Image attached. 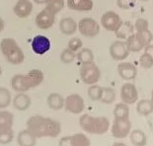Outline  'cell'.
Listing matches in <instances>:
<instances>
[{"instance_id":"1","label":"cell","mask_w":153,"mask_h":146,"mask_svg":"<svg viewBox=\"0 0 153 146\" xmlns=\"http://www.w3.org/2000/svg\"><path fill=\"white\" fill-rule=\"evenodd\" d=\"M27 129L37 138L56 137L61 132V125L51 118L37 115L27 121Z\"/></svg>"},{"instance_id":"2","label":"cell","mask_w":153,"mask_h":146,"mask_svg":"<svg viewBox=\"0 0 153 146\" xmlns=\"http://www.w3.org/2000/svg\"><path fill=\"white\" fill-rule=\"evenodd\" d=\"M79 125L87 133L102 135L110 129L111 122L106 116H94L84 113L79 119Z\"/></svg>"},{"instance_id":"3","label":"cell","mask_w":153,"mask_h":146,"mask_svg":"<svg viewBox=\"0 0 153 146\" xmlns=\"http://www.w3.org/2000/svg\"><path fill=\"white\" fill-rule=\"evenodd\" d=\"M0 50L8 62L13 65H19L24 62L25 53L14 39H3L0 43Z\"/></svg>"},{"instance_id":"4","label":"cell","mask_w":153,"mask_h":146,"mask_svg":"<svg viewBox=\"0 0 153 146\" xmlns=\"http://www.w3.org/2000/svg\"><path fill=\"white\" fill-rule=\"evenodd\" d=\"M79 75L83 83L87 85H93L96 84L101 78L100 68L94 62L81 64L79 69Z\"/></svg>"},{"instance_id":"5","label":"cell","mask_w":153,"mask_h":146,"mask_svg":"<svg viewBox=\"0 0 153 146\" xmlns=\"http://www.w3.org/2000/svg\"><path fill=\"white\" fill-rule=\"evenodd\" d=\"M78 31L86 38H95L100 32V25L95 19L85 17L78 22Z\"/></svg>"},{"instance_id":"6","label":"cell","mask_w":153,"mask_h":146,"mask_svg":"<svg viewBox=\"0 0 153 146\" xmlns=\"http://www.w3.org/2000/svg\"><path fill=\"white\" fill-rule=\"evenodd\" d=\"M131 131V122L129 119H115L111 126V132L114 137L126 138Z\"/></svg>"},{"instance_id":"7","label":"cell","mask_w":153,"mask_h":146,"mask_svg":"<svg viewBox=\"0 0 153 146\" xmlns=\"http://www.w3.org/2000/svg\"><path fill=\"white\" fill-rule=\"evenodd\" d=\"M64 109L68 113L79 115L85 109V103L79 94H70L64 99Z\"/></svg>"},{"instance_id":"8","label":"cell","mask_w":153,"mask_h":146,"mask_svg":"<svg viewBox=\"0 0 153 146\" xmlns=\"http://www.w3.org/2000/svg\"><path fill=\"white\" fill-rule=\"evenodd\" d=\"M55 22V14L50 9L45 7L36 16L35 23L36 26L41 30H48L53 26Z\"/></svg>"},{"instance_id":"9","label":"cell","mask_w":153,"mask_h":146,"mask_svg":"<svg viewBox=\"0 0 153 146\" xmlns=\"http://www.w3.org/2000/svg\"><path fill=\"white\" fill-rule=\"evenodd\" d=\"M122 22L119 14L114 11H107L101 17V24L108 32H115L120 26Z\"/></svg>"},{"instance_id":"10","label":"cell","mask_w":153,"mask_h":146,"mask_svg":"<svg viewBox=\"0 0 153 146\" xmlns=\"http://www.w3.org/2000/svg\"><path fill=\"white\" fill-rule=\"evenodd\" d=\"M110 56L114 60L123 61L128 58L131 51L128 50L126 43L123 41H116L110 45Z\"/></svg>"},{"instance_id":"11","label":"cell","mask_w":153,"mask_h":146,"mask_svg":"<svg viewBox=\"0 0 153 146\" xmlns=\"http://www.w3.org/2000/svg\"><path fill=\"white\" fill-rule=\"evenodd\" d=\"M51 47V40L44 35H37L32 40L31 47L33 51L38 56H44L48 51H50Z\"/></svg>"},{"instance_id":"12","label":"cell","mask_w":153,"mask_h":146,"mask_svg":"<svg viewBox=\"0 0 153 146\" xmlns=\"http://www.w3.org/2000/svg\"><path fill=\"white\" fill-rule=\"evenodd\" d=\"M120 98L126 105H133L138 101V92L134 84L125 83L120 88Z\"/></svg>"},{"instance_id":"13","label":"cell","mask_w":153,"mask_h":146,"mask_svg":"<svg viewBox=\"0 0 153 146\" xmlns=\"http://www.w3.org/2000/svg\"><path fill=\"white\" fill-rule=\"evenodd\" d=\"M33 2L31 0H17L13 6V12L20 19H26L33 12Z\"/></svg>"},{"instance_id":"14","label":"cell","mask_w":153,"mask_h":146,"mask_svg":"<svg viewBox=\"0 0 153 146\" xmlns=\"http://www.w3.org/2000/svg\"><path fill=\"white\" fill-rule=\"evenodd\" d=\"M117 70H118L119 75L122 77L123 80L131 81L134 80L137 76V69L134 64L131 62H120L117 66Z\"/></svg>"},{"instance_id":"15","label":"cell","mask_w":153,"mask_h":146,"mask_svg":"<svg viewBox=\"0 0 153 146\" xmlns=\"http://www.w3.org/2000/svg\"><path fill=\"white\" fill-rule=\"evenodd\" d=\"M68 9L73 11L88 12L93 9V0H66Z\"/></svg>"},{"instance_id":"16","label":"cell","mask_w":153,"mask_h":146,"mask_svg":"<svg viewBox=\"0 0 153 146\" xmlns=\"http://www.w3.org/2000/svg\"><path fill=\"white\" fill-rule=\"evenodd\" d=\"M12 104L17 111L23 112V111H27V110L30 108V106L32 104V100L30 98V96L27 95L25 92H22V93H18L17 95L13 98Z\"/></svg>"},{"instance_id":"17","label":"cell","mask_w":153,"mask_h":146,"mask_svg":"<svg viewBox=\"0 0 153 146\" xmlns=\"http://www.w3.org/2000/svg\"><path fill=\"white\" fill-rule=\"evenodd\" d=\"M59 30L63 35L72 36L78 30V23L70 17H64L59 21Z\"/></svg>"},{"instance_id":"18","label":"cell","mask_w":153,"mask_h":146,"mask_svg":"<svg viewBox=\"0 0 153 146\" xmlns=\"http://www.w3.org/2000/svg\"><path fill=\"white\" fill-rule=\"evenodd\" d=\"M11 87L18 93L27 92L28 90H30L28 80L24 74H16L13 76L11 79Z\"/></svg>"},{"instance_id":"19","label":"cell","mask_w":153,"mask_h":146,"mask_svg":"<svg viewBox=\"0 0 153 146\" xmlns=\"http://www.w3.org/2000/svg\"><path fill=\"white\" fill-rule=\"evenodd\" d=\"M25 75H26V78L28 80L30 89L36 88V87H38L39 85H41L45 79L43 71L41 69H37V68L30 70L27 74H25Z\"/></svg>"},{"instance_id":"20","label":"cell","mask_w":153,"mask_h":146,"mask_svg":"<svg viewBox=\"0 0 153 146\" xmlns=\"http://www.w3.org/2000/svg\"><path fill=\"white\" fill-rule=\"evenodd\" d=\"M37 139L38 138L28 129H24L17 135V143L19 146H35L37 144Z\"/></svg>"},{"instance_id":"21","label":"cell","mask_w":153,"mask_h":146,"mask_svg":"<svg viewBox=\"0 0 153 146\" xmlns=\"http://www.w3.org/2000/svg\"><path fill=\"white\" fill-rule=\"evenodd\" d=\"M48 108L53 111H59L64 108V98L59 93H51L47 98Z\"/></svg>"},{"instance_id":"22","label":"cell","mask_w":153,"mask_h":146,"mask_svg":"<svg viewBox=\"0 0 153 146\" xmlns=\"http://www.w3.org/2000/svg\"><path fill=\"white\" fill-rule=\"evenodd\" d=\"M126 45L129 51L132 53H138L141 50L145 47V44H143V42L141 41V39L138 37L136 33H132L129 37L126 39Z\"/></svg>"},{"instance_id":"23","label":"cell","mask_w":153,"mask_h":146,"mask_svg":"<svg viewBox=\"0 0 153 146\" xmlns=\"http://www.w3.org/2000/svg\"><path fill=\"white\" fill-rule=\"evenodd\" d=\"M133 31L134 27L131 22H122L120 27L115 31V35L120 40H126L133 33Z\"/></svg>"},{"instance_id":"24","label":"cell","mask_w":153,"mask_h":146,"mask_svg":"<svg viewBox=\"0 0 153 146\" xmlns=\"http://www.w3.org/2000/svg\"><path fill=\"white\" fill-rule=\"evenodd\" d=\"M129 139L133 146H145L147 143V136L141 129H134L131 131Z\"/></svg>"},{"instance_id":"25","label":"cell","mask_w":153,"mask_h":146,"mask_svg":"<svg viewBox=\"0 0 153 146\" xmlns=\"http://www.w3.org/2000/svg\"><path fill=\"white\" fill-rule=\"evenodd\" d=\"M14 124V116L9 111H0V130L9 129L13 127Z\"/></svg>"},{"instance_id":"26","label":"cell","mask_w":153,"mask_h":146,"mask_svg":"<svg viewBox=\"0 0 153 146\" xmlns=\"http://www.w3.org/2000/svg\"><path fill=\"white\" fill-rule=\"evenodd\" d=\"M76 58L81 64L94 62V54L90 48L82 47L76 53Z\"/></svg>"},{"instance_id":"27","label":"cell","mask_w":153,"mask_h":146,"mask_svg":"<svg viewBox=\"0 0 153 146\" xmlns=\"http://www.w3.org/2000/svg\"><path fill=\"white\" fill-rule=\"evenodd\" d=\"M136 111L140 116H149L153 113V103L151 100H140L136 105Z\"/></svg>"},{"instance_id":"28","label":"cell","mask_w":153,"mask_h":146,"mask_svg":"<svg viewBox=\"0 0 153 146\" xmlns=\"http://www.w3.org/2000/svg\"><path fill=\"white\" fill-rule=\"evenodd\" d=\"M114 116L115 119H129L128 105L125 103L117 104L114 108Z\"/></svg>"},{"instance_id":"29","label":"cell","mask_w":153,"mask_h":146,"mask_svg":"<svg viewBox=\"0 0 153 146\" xmlns=\"http://www.w3.org/2000/svg\"><path fill=\"white\" fill-rule=\"evenodd\" d=\"M12 103V95L9 89L0 87V110H4Z\"/></svg>"},{"instance_id":"30","label":"cell","mask_w":153,"mask_h":146,"mask_svg":"<svg viewBox=\"0 0 153 146\" xmlns=\"http://www.w3.org/2000/svg\"><path fill=\"white\" fill-rule=\"evenodd\" d=\"M70 141L72 146H91V141L84 133H75L70 135Z\"/></svg>"},{"instance_id":"31","label":"cell","mask_w":153,"mask_h":146,"mask_svg":"<svg viewBox=\"0 0 153 146\" xmlns=\"http://www.w3.org/2000/svg\"><path fill=\"white\" fill-rule=\"evenodd\" d=\"M102 93H103V87L97 85V84H93V85H90V87H88L87 94L88 97L92 101H100Z\"/></svg>"},{"instance_id":"32","label":"cell","mask_w":153,"mask_h":146,"mask_svg":"<svg viewBox=\"0 0 153 146\" xmlns=\"http://www.w3.org/2000/svg\"><path fill=\"white\" fill-rule=\"evenodd\" d=\"M115 99H116V93L114 89L110 88V87H104L100 102H102L103 104H112L115 101Z\"/></svg>"},{"instance_id":"33","label":"cell","mask_w":153,"mask_h":146,"mask_svg":"<svg viewBox=\"0 0 153 146\" xmlns=\"http://www.w3.org/2000/svg\"><path fill=\"white\" fill-rule=\"evenodd\" d=\"M45 7L56 15L64 8V0H48Z\"/></svg>"},{"instance_id":"34","label":"cell","mask_w":153,"mask_h":146,"mask_svg":"<svg viewBox=\"0 0 153 146\" xmlns=\"http://www.w3.org/2000/svg\"><path fill=\"white\" fill-rule=\"evenodd\" d=\"M76 58V53H74L73 50H71L70 48H64L60 53V60L61 62L64 64H69L73 62Z\"/></svg>"},{"instance_id":"35","label":"cell","mask_w":153,"mask_h":146,"mask_svg":"<svg viewBox=\"0 0 153 146\" xmlns=\"http://www.w3.org/2000/svg\"><path fill=\"white\" fill-rule=\"evenodd\" d=\"M14 139V130L13 128L0 130V144H9Z\"/></svg>"},{"instance_id":"36","label":"cell","mask_w":153,"mask_h":146,"mask_svg":"<svg viewBox=\"0 0 153 146\" xmlns=\"http://www.w3.org/2000/svg\"><path fill=\"white\" fill-rule=\"evenodd\" d=\"M139 64L144 69H150L153 67V58L150 54L144 51L143 54H141L140 57H139Z\"/></svg>"},{"instance_id":"37","label":"cell","mask_w":153,"mask_h":146,"mask_svg":"<svg viewBox=\"0 0 153 146\" xmlns=\"http://www.w3.org/2000/svg\"><path fill=\"white\" fill-rule=\"evenodd\" d=\"M83 42L79 38H72L71 40H69L67 44V47L70 48L71 50H73L74 53H77L78 50L82 48Z\"/></svg>"},{"instance_id":"38","label":"cell","mask_w":153,"mask_h":146,"mask_svg":"<svg viewBox=\"0 0 153 146\" xmlns=\"http://www.w3.org/2000/svg\"><path fill=\"white\" fill-rule=\"evenodd\" d=\"M136 0H117V5L120 9L123 10H128L135 6Z\"/></svg>"},{"instance_id":"39","label":"cell","mask_w":153,"mask_h":146,"mask_svg":"<svg viewBox=\"0 0 153 146\" xmlns=\"http://www.w3.org/2000/svg\"><path fill=\"white\" fill-rule=\"evenodd\" d=\"M133 27H134V30L136 32L148 30V22L143 18H138L137 20L135 21Z\"/></svg>"},{"instance_id":"40","label":"cell","mask_w":153,"mask_h":146,"mask_svg":"<svg viewBox=\"0 0 153 146\" xmlns=\"http://www.w3.org/2000/svg\"><path fill=\"white\" fill-rule=\"evenodd\" d=\"M59 146H72L70 141V135L63 136L62 138L59 140Z\"/></svg>"},{"instance_id":"41","label":"cell","mask_w":153,"mask_h":146,"mask_svg":"<svg viewBox=\"0 0 153 146\" xmlns=\"http://www.w3.org/2000/svg\"><path fill=\"white\" fill-rule=\"evenodd\" d=\"M144 51L145 53H147L148 54H150L151 57L153 58V44H148L146 45V47H144Z\"/></svg>"},{"instance_id":"42","label":"cell","mask_w":153,"mask_h":146,"mask_svg":"<svg viewBox=\"0 0 153 146\" xmlns=\"http://www.w3.org/2000/svg\"><path fill=\"white\" fill-rule=\"evenodd\" d=\"M4 28H5V22L1 17H0V33H2L3 30H4Z\"/></svg>"},{"instance_id":"43","label":"cell","mask_w":153,"mask_h":146,"mask_svg":"<svg viewBox=\"0 0 153 146\" xmlns=\"http://www.w3.org/2000/svg\"><path fill=\"white\" fill-rule=\"evenodd\" d=\"M48 0H33V2L37 3V4H45Z\"/></svg>"},{"instance_id":"44","label":"cell","mask_w":153,"mask_h":146,"mask_svg":"<svg viewBox=\"0 0 153 146\" xmlns=\"http://www.w3.org/2000/svg\"><path fill=\"white\" fill-rule=\"evenodd\" d=\"M112 146H126L125 143H123V142H115Z\"/></svg>"},{"instance_id":"45","label":"cell","mask_w":153,"mask_h":146,"mask_svg":"<svg viewBox=\"0 0 153 146\" xmlns=\"http://www.w3.org/2000/svg\"><path fill=\"white\" fill-rule=\"evenodd\" d=\"M151 102L153 103V90H152V92H151Z\"/></svg>"},{"instance_id":"46","label":"cell","mask_w":153,"mask_h":146,"mask_svg":"<svg viewBox=\"0 0 153 146\" xmlns=\"http://www.w3.org/2000/svg\"><path fill=\"white\" fill-rule=\"evenodd\" d=\"M2 75V68H1V66H0V76Z\"/></svg>"},{"instance_id":"47","label":"cell","mask_w":153,"mask_h":146,"mask_svg":"<svg viewBox=\"0 0 153 146\" xmlns=\"http://www.w3.org/2000/svg\"><path fill=\"white\" fill-rule=\"evenodd\" d=\"M140 1H148V0H140Z\"/></svg>"},{"instance_id":"48","label":"cell","mask_w":153,"mask_h":146,"mask_svg":"<svg viewBox=\"0 0 153 146\" xmlns=\"http://www.w3.org/2000/svg\"><path fill=\"white\" fill-rule=\"evenodd\" d=\"M152 42H153V40H152Z\"/></svg>"}]
</instances>
